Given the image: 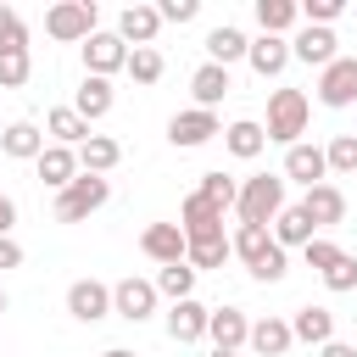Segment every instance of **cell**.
<instances>
[{"label": "cell", "mask_w": 357, "mask_h": 357, "mask_svg": "<svg viewBox=\"0 0 357 357\" xmlns=\"http://www.w3.org/2000/svg\"><path fill=\"white\" fill-rule=\"evenodd\" d=\"M307 117H312V100H307L301 89H273V95H268V123H262V134L290 151V145H301Z\"/></svg>", "instance_id": "cell-2"}, {"label": "cell", "mask_w": 357, "mask_h": 357, "mask_svg": "<svg viewBox=\"0 0 357 357\" xmlns=\"http://www.w3.org/2000/svg\"><path fill=\"white\" fill-rule=\"evenodd\" d=\"M190 290H195V268H190V262H173V268L156 273V296H167V301H190Z\"/></svg>", "instance_id": "cell-33"}, {"label": "cell", "mask_w": 357, "mask_h": 357, "mask_svg": "<svg viewBox=\"0 0 357 357\" xmlns=\"http://www.w3.org/2000/svg\"><path fill=\"white\" fill-rule=\"evenodd\" d=\"M206 340H212V351H240V346H251V318L240 307H218L206 324Z\"/></svg>", "instance_id": "cell-12"}, {"label": "cell", "mask_w": 357, "mask_h": 357, "mask_svg": "<svg viewBox=\"0 0 357 357\" xmlns=\"http://www.w3.org/2000/svg\"><path fill=\"white\" fill-rule=\"evenodd\" d=\"M229 245H234V257L251 268V279H262V284H273V279H284V273H290V257H284V245L273 240V229L240 223Z\"/></svg>", "instance_id": "cell-1"}, {"label": "cell", "mask_w": 357, "mask_h": 357, "mask_svg": "<svg viewBox=\"0 0 357 357\" xmlns=\"http://www.w3.org/2000/svg\"><path fill=\"white\" fill-rule=\"evenodd\" d=\"M212 134H223V123H218V112H201V106L173 112V123H167V139H173L178 151H195V145H206Z\"/></svg>", "instance_id": "cell-8"}, {"label": "cell", "mask_w": 357, "mask_h": 357, "mask_svg": "<svg viewBox=\"0 0 357 357\" xmlns=\"http://www.w3.org/2000/svg\"><path fill=\"white\" fill-rule=\"evenodd\" d=\"M117 162H123V145H117L112 134H89V139L78 145V167H84V173H95V178H106Z\"/></svg>", "instance_id": "cell-23"}, {"label": "cell", "mask_w": 357, "mask_h": 357, "mask_svg": "<svg viewBox=\"0 0 357 357\" xmlns=\"http://www.w3.org/2000/svg\"><path fill=\"white\" fill-rule=\"evenodd\" d=\"M301 257H307V268H318V273H329V268H335V262H340L346 251H340L335 240H312V245H307Z\"/></svg>", "instance_id": "cell-40"}, {"label": "cell", "mask_w": 357, "mask_h": 357, "mask_svg": "<svg viewBox=\"0 0 357 357\" xmlns=\"http://www.w3.org/2000/svg\"><path fill=\"white\" fill-rule=\"evenodd\" d=\"M11 223H17V201L0 190V234H11Z\"/></svg>", "instance_id": "cell-44"}, {"label": "cell", "mask_w": 357, "mask_h": 357, "mask_svg": "<svg viewBox=\"0 0 357 357\" xmlns=\"http://www.w3.org/2000/svg\"><path fill=\"white\" fill-rule=\"evenodd\" d=\"M178 229H184V240H201V234H223V206H212L201 190L178 206Z\"/></svg>", "instance_id": "cell-17"}, {"label": "cell", "mask_w": 357, "mask_h": 357, "mask_svg": "<svg viewBox=\"0 0 357 357\" xmlns=\"http://www.w3.org/2000/svg\"><path fill=\"white\" fill-rule=\"evenodd\" d=\"M117 67H128V45L117 39V33H89L84 39V73H95V78H112Z\"/></svg>", "instance_id": "cell-10"}, {"label": "cell", "mask_w": 357, "mask_h": 357, "mask_svg": "<svg viewBox=\"0 0 357 357\" xmlns=\"http://www.w3.org/2000/svg\"><path fill=\"white\" fill-rule=\"evenodd\" d=\"M245 50H251V39H245V33L234 28V22H218V28L206 33V56H212L218 67H229V61H240Z\"/></svg>", "instance_id": "cell-29"}, {"label": "cell", "mask_w": 357, "mask_h": 357, "mask_svg": "<svg viewBox=\"0 0 357 357\" xmlns=\"http://www.w3.org/2000/svg\"><path fill=\"white\" fill-rule=\"evenodd\" d=\"M156 33H162V11H156V6H123V17H117V39H123V45L139 50V45H151Z\"/></svg>", "instance_id": "cell-18"}, {"label": "cell", "mask_w": 357, "mask_h": 357, "mask_svg": "<svg viewBox=\"0 0 357 357\" xmlns=\"http://www.w3.org/2000/svg\"><path fill=\"white\" fill-rule=\"evenodd\" d=\"M290 335L307 340V346H329V340H335V312H329V307H296Z\"/></svg>", "instance_id": "cell-24"}, {"label": "cell", "mask_w": 357, "mask_h": 357, "mask_svg": "<svg viewBox=\"0 0 357 357\" xmlns=\"http://www.w3.org/2000/svg\"><path fill=\"white\" fill-rule=\"evenodd\" d=\"M139 251H145L151 262L173 268V262H184V257H190V240H184V229H178V223H151V229L139 234Z\"/></svg>", "instance_id": "cell-11"}, {"label": "cell", "mask_w": 357, "mask_h": 357, "mask_svg": "<svg viewBox=\"0 0 357 357\" xmlns=\"http://www.w3.org/2000/svg\"><path fill=\"white\" fill-rule=\"evenodd\" d=\"M212 357H240V351H212Z\"/></svg>", "instance_id": "cell-47"}, {"label": "cell", "mask_w": 357, "mask_h": 357, "mask_svg": "<svg viewBox=\"0 0 357 357\" xmlns=\"http://www.w3.org/2000/svg\"><path fill=\"white\" fill-rule=\"evenodd\" d=\"M318 100L335 106V112L357 100V56H335V61L318 73Z\"/></svg>", "instance_id": "cell-7"}, {"label": "cell", "mask_w": 357, "mask_h": 357, "mask_svg": "<svg viewBox=\"0 0 357 357\" xmlns=\"http://www.w3.org/2000/svg\"><path fill=\"white\" fill-rule=\"evenodd\" d=\"M324 156H329V173H357V134H335Z\"/></svg>", "instance_id": "cell-37"}, {"label": "cell", "mask_w": 357, "mask_h": 357, "mask_svg": "<svg viewBox=\"0 0 357 357\" xmlns=\"http://www.w3.org/2000/svg\"><path fill=\"white\" fill-rule=\"evenodd\" d=\"M0 312H6V290H0Z\"/></svg>", "instance_id": "cell-48"}, {"label": "cell", "mask_w": 357, "mask_h": 357, "mask_svg": "<svg viewBox=\"0 0 357 357\" xmlns=\"http://www.w3.org/2000/svg\"><path fill=\"white\" fill-rule=\"evenodd\" d=\"M335 45H340V39H335V28H312V22H307V28H301V33H296V39H290V56H296V61H307V67H318V73H324V67H329V61H335V56H340V50H335Z\"/></svg>", "instance_id": "cell-13"}, {"label": "cell", "mask_w": 357, "mask_h": 357, "mask_svg": "<svg viewBox=\"0 0 357 357\" xmlns=\"http://www.w3.org/2000/svg\"><path fill=\"white\" fill-rule=\"evenodd\" d=\"M257 22H262V33H279L284 39V28L301 22V6L296 0H257Z\"/></svg>", "instance_id": "cell-32"}, {"label": "cell", "mask_w": 357, "mask_h": 357, "mask_svg": "<svg viewBox=\"0 0 357 357\" xmlns=\"http://www.w3.org/2000/svg\"><path fill=\"white\" fill-rule=\"evenodd\" d=\"M45 33L61 39V45L89 39V33H95V0H61V6H50V11H45Z\"/></svg>", "instance_id": "cell-5"}, {"label": "cell", "mask_w": 357, "mask_h": 357, "mask_svg": "<svg viewBox=\"0 0 357 357\" xmlns=\"http://www.w3.org/2000/svg\"><path fill=\"white\" fill-rule=\"evenodd\" d=\"M290 346H296V335H290L284 318H257V324H251V351H262V357H284Z\"/></svg>", "instance_id": "cell-28"}, {"label": "cell", "mask_w": 357, "mask_h": 357, "mask_svg": "<svg viewBox=\"0 0 357 357\" xmlns=\"http://www.w3.org/2000/svg\"><path fill=\"white\" fill-rule=\"evenodd\" d=\"M45 134H50V145H73V151H78V145L89 139V123H84L73 106H50V112H45Z\"/></svg>", "instance_id": "cell-25"}, {"label": "cell", "mask_w": 357, "mask_h": 357, "mask_svg": "<svg viewBox=\"0 0 357 357\" xmlns=\"http://www.w3.org/2000/svg\"><path fill=\"white\" fill-rule=\"evenodd\" d=\"M223 145L240 156V162H251V156H262V145H268V134H262V123H251V117H240V123H229L223 128Z\"/></svg>", "instance_id": "cell-30"}, {"label": "cell", "mask_w": 357, "mask_h": 357, "mask_svg": "<svg viewBox=\"0 0 357 357\" xmlns=\"http://www.w3.org/2000/svg\"><path fill=\"white\" fill-rule=\"evenodd\" d=\"M156 11H162V22H195V11H201V0H162Z\"/></svg>", "instance_id": "cell-42"}, {"label": "cell", "mask_w": 357, "mask_h": 357, "mask_svg": "<svg viewBox=\"0 0 357 357\" xmlns=\"http://www.w3.org/2000/svg\"><path fill=\"white\" fill-rule=\"evenodd\" d=\"M229 257H234L229 234H201V240H190V257H184V262H190V268L201 273V268H223Z\"/></svg>", "instance_id": "cell-31"}, {"label": "cell", "mask_w": 357, "mask_h": 357, "mask_svg": "<svg viewBox=\"0 0 357 357\" xmlns=\"http://www.w3.org/2000/svg\"><path fill=\"white\" fill-rule=\"evenodd\" d=\"M301 206H307V218H312L318 229H329V223L346 218V195H340L335 184H312V190L301 195Z\"/></svg>", "instance_id": "cell-27"}, {"label": "cell", "mask_w": 357, "mask_h": 357, "mask_svg": "<svg viewBox=\"0 0 357 357\" xmlns=\"http://www.w3.org/2000/svg\"><path fill=\"white\" fill-rule=\"evenodd\" d=\"M28 73H33L28 45H22V50H0V89H22V84H28Z\"/></svg>", "instance_id": "cell-35"}, {"label": "cell", "mask_w": 357, "mask_h": 357, "mask_svg": "<svg viewBox=\"0 0 357 357\" xmlns=\"http://www.w3.org/2000/svg\"><path fill=\"white\" fill-rule=\"evenodd\" d=\"M273 240H279L284 251H290V245H301V251H307V245L318 240V223L307 218V206H301V201H296V206H284V212L273 218Z\"/></svg>", "instance_id": "cell-21"}, {"label": "cell", "mask_w": 357, "mask_h": 357, "mask_svg": "<svg viewBox=\"0 0 357 357\" xmlns=\"http://www.w3.org/2000/svg\"><path fill=\"white\" fill-rule=\"evenodd\" d=\"M324 284H329L335 296H340V290H357V257H340V262L324 273Z\"/></svg>", "instance_id": "cell-41"}, {"label": "cell", "mask_w": 357, "mask_h": 357, "mask_svg": "<svg viewBox=\"0 0 357 357\" xmlns=\"http://www.w3.org/2000/svg\"><path fill=\"white\" fill-rule=\"evenodd\" d=\"M190 89H195V106H201V112H212V106H218V100H223L234 84H229V67H218V61H201V67L190 73Z\"/></svg>", "instance_id": "cell-22"}, {"label": "cell", "mask_w": 357, "mask_h": 357, "mask_svg": "<svg viewBox=\"0 0 357 357\" xmlns=\"http://www.w3.org/2000/svg\"><path fill=\"white\" fill-rule=\"evenodd\" d=\"M245 61H251L257 78H279V73L290 67V39H279V33H257L251 50H245Z\"/></svg>", "instance_id": "cell-15"}, {"label": "cell", "mask_w": 357, "mask_h": 357, "mask_svg": "<svg viewBox=\"0 0 357 357\" xmlns=\"http://www.w3.org/2000/svg\"><path fill=\"white\" fill-rule=\"evenodd\" d=\"M324 173H329V156H324V145H290L284 151V178H296V184H324Z\"/></svg>", "instance_id": "cell-16"}, {"label": "cell", "mask_w": 357, "mask_h": 357, "mask_svg": "<svg viewBox=\"0 0 357 357\" xmlns=\"http://www.w3.org/2000/svg\"><path fill=\"white\" fill-rule=\"evenodd\" d=\"M201 195H206L212 206H223V212H229V206L240 201V184H234L229 173H201Z\"/></svg>", "instance_id": "cell-36"}, {"label": "cell", "mask_w": 357, "mask_h": 357, "mask_svg": "<svg viewBox=\"0 0 357 357\" xmlns=\"http://www.w3.org/2000/svg\"><path fill=\"white\" fill-rule=\"evenodd\" d=\"M22 45H28V22L11 6H0V50H22Z\"/></svg>", "instance_id": "cell-38"}, {"label": "cell", "mask_w": 357, "mask_h": 357, "mask_svg": "<svg viewBox=\"0 0 357 357\" xmlns=\"http://www.w3.org/2000/svg\"><path fill=\"white\" fill-rule=\"evenodd\" d=\"M67 312H73L78 324H100V318L112 312V284H100V279H73V284H67Z\"/></svg>", "instance_id": "cell-9"}, {"label": "cell", "mask_w": 357, "mask_h": 357, "mask_svg": "<svg viewBox=\"0 0 357 357\" xmlns=\"http://www.w3.org/2000/svg\"><path fill=\"white\" fill-rule=\"evenodd\" d=\"M112 78H95V73H84V84H78V95H73V112L84 117V123H100L106 112H112Z\"/></svg>", "instance_id": "cell-19"}, {"label": "cell", "mask_w": 357, "mask_h": 357, "mask_svg": "<svg viewBox=\"0 0 357 357\" xmlns=\"http://www.w3.org/2000/svg\"><path fill=\"white\" fill-rule=\"evenodd\" d=\"M340 11H346V0H301V22H312V28H329Z\"/></svg>", "instance_id": "cell-39"}, {"label": "cell", "mask_w": 357, "mask_h": 357, "mask_svg": "<svg viewBox=\"0 0 357 357\" xmlns=\"http://www.w3.org/2000/svg\"><path fill=\"white\" fill-rule=\"evenodd\" d=\"M162 67H167V61H162V50H156V45L128 50V78H134V84H156V78H162Z\"/></svg>", "instance_id": "cell-34"}, {"label": "cell", "mask_w": 357, "mask_h": 357, "mask_svg": "<svg viewBox=\"0 0 357 357\" xmlns=\"http://www.w3.org/2000/svg\"><path fill=\"white\" fill-rule=\"evenodd\" d=\"M318 357H357V346H346V340H329V346H318Z\"/></svg>", "instance_id": "cell-45"}, {"label": "cell", "mask_w": 357, "mask_h": 357, "mask_svg": "<svg viewBox=\"0 0 357 357\" xmlns=\"http://www.w3.org/2000/svg\"><path fill=\"white\" fill-rule=\"evenodd\" d=\"M100 357H134V351H128V346H106Z\"/></svg>", "instance_id": "cell-46"}, {"label": "cell", "mask_w": 357, "mask_h": 357, "mask_svg": "<svg viewBox=\"0 0 357 357\" xmlns=\"http://www.w3.org/2000/svg\"><path fill=\"white\" fill-rule=\"evenodd\" d=\"M284 206H290V201H284V178H273V173L245 178V184H240V201H234L240 223H257V229H273V218H279Z\"/></svg>", "instance_id": "cell-3"}, {"label": "cell", "mask_w": 357, "mask_h": 357, "mask_svg": "<svg viewBox=\"0 0 357 357\" xmlns=\"http://www.w3.org/2000/svg\"><path fill=\"white\" fill-rule=\"evenodd\" d=\"M0 268H22V245L11 234H0Z\"/></svg>", "instance_id": "cell-43"}, {"label": "cell", "mask_w": 357, "mask_h": 357, "mask_svg": "<svg viewBox=\"0 0 357 357\" xmlns=\"http://www.w3.org/2000/svg\"><path fill=\"white\" fill-rule=\"evenodd\" d=\"M112 312L117 318H128V324H145L151 312H156V279H117L112 284Z\"/></svg>", "instance_id": "cell-6"}, {"label": "cell", "mask_w": 357, "mask_h": 357, "mask_svg": "<svg viewBox=\"0 0 357 357\" xmlns=\"http://www.w3.org/2000/svg\"><path fill=\"white\" fill-rule=\"evenodd\" d=\"M0 151L17 156V162H39V156H45V128H39V123H11V128L0 134Z\"/></svg>", "instance_id": "cell-26"}, {"label": "cell", "mask_w": 357, "mask_h": 357, "mask_svg": "<svg viewBox=\"0 0 357 357\" xmlns=\"http://www.w3.org/2000/svg\"><path fill=\"white\" fill-rule=\"evenodd\" d=\"M206 324H212V307H201L195 296L167 307V335H173L178 346H190V340H206Z\"/></svg>", "instance_id": "cell-14"}, {"label": "cell", "mask_w": 357, "mask_h": 357, "mask_svg": "<svg viewBox=\"0 0 357 357\" xmlns=\"http://www.w3.org/2000/svg\"><path fill=\"white\" fill-rule=\"evenodd\" d=\"M106 201H112V184L95 178V173H78L67 190H56V218H61V223H84V218L100 212Z\"/></svg>", "instance_id": "cell-4"}, {"label": "cell", "mask_w": 357, "mask_h": 357, "mask_svg": "<svg viewBox=\"0 0 357 357\" xmlns=\"http://www.w3.org/2000/svg\"><path fill=\"white\" fill-rule=\"evenodd\" d=\"M33 167H39V178H45L50 190H67V184H73V178L84 173V167H78V151H73V145H45V156H39Z\"/></svg>", "instance_id": "cell-20"}]
</instances>
